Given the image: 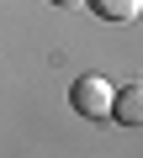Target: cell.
<instances>
[{
  "label": "cell",
  "mask_w": 143,
  "mask_h": 158,
  "mask_svg": "<svg viewBox=\"0 0 143 158\" xmlns=\"http://www.w3.org/2000/svg\"><path fill=\"white\" fill-rule=\"evenodd\" d=\"M74 111L90 116V121H106V116L117 111V90L106 85V79L85 74V79H74Z\"/></svg>",
  "instance_id": "obj_1"
},
{
  "label": "cell",
  "mask_w": 143,
  "mask_h": 158,
  "mask_svg": "<svg viewBox=\"0 0 143 158\" xmlns=\"http://www.w3.org/2000/svg\"><path fill=\"white\" fill-rule=\"evenodd\" d=\"M96 11H101L106 21H132V16H138V0H96Z\"/></svg>",
  "instance_id": "obj_3"
},
{
  "label": "cell",
  "mask_w": 143,
  "mask_h": 158,
  "mask_svg": "<svg viewBox=\"0 0 143 158\" xmlns=\"http://www.w3.org/2000/svg\"><path fill=\"white\" fill-rule=\"evenodd\" d=\"M122 127H143V79H132V85L117 90V111H111Z\"/></svg>",
  "instance_id": "obj_2"
}]
</instances>
